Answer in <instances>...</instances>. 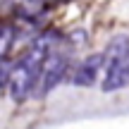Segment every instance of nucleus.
I'll return each instance as SVG.
<instances>
[{
  "label": "nucleus",
  "mask_w": 129,
  "mask_h": 129,
  "mask_svg": "<svg viewBox=\"0 0 129 129\" xmlns=\"http://www.w3.org/2000/svg\"><path fill=\"white\" fill-rule=\"evenodd\" d=\"M53 38H38L34 43V48L29 50V55H24L22 60L10 69V96L17 103L26 101L29 93L34 91L36 81L41 79V64L46 60V55L50 53Z\"/></svg>",
  "instance_id": "f257e3e1"
},
{
  "label": "nucleus",
  "mask_w": 129,
  "mask_h": 129,
  "mask_svg": "<svg viewBox=\"0 0 129 129\" xmlns=\"http://www.w3.org/2000/svg\"><path fill=\"white\" fill-rule=\"evenodd\" d=\"M67 72V57L62 53H48L41 64V93H50Z\"/></svg>",
  "instance_id": "f03ea898"
},
{
  "label": "nucleus",
  "mask_w": 129,
  "mask_h": 129,
  "mask_svg": "<svg viewBox=\"0 0 129 129\" xmlns=\"http://www.w3.org/2000/svg\"><path fill=\"white\" fill-rule=\"evenodd\" d=\"M129 84V53L115 60H108V74L103 79V91H117Z\"/></svg>",
  "instance_id": "7ed1b4c3"
},
{
  "label": "nucleus",
  "mask_w": 129,
  "mask_h": 129,
  "mask_svg": "<svg viewBox=\"0 0 129 129\" xmlns=\"http://www.w3.org/2000/svg\"><path fill=\"white\" fill-rule=\"evenodd\" d=\"M103 62H105V53L88 55L86 60L77 67V72H74V84H77V86H91V84L96 81L98 72H101Z\"/></svg>",
  "instance_id": "20e7f679"
},
{
  "label": "nucleus",
  "mask_w": 129,
  "mask_h": 129,
  "mask_svg": "<svg viewBox=\"0 0 129 129\" xmlns=\"http://www.w3.org/2000/svg\"><path fill=\"white\" fill-rule=\"evenodd\" d=\"M129 53V36L124 34H117V36H112V41L108 43L105 48V62L108 60H115V57H122Z\"/></svg>",
  "instance_id": "39448f33"
},
{
  "label": "nucleus",
  "mask_w": 129,
  "mask_h": 129,
  "mask_svg": "<svg viewBox=\"0 0 129 129\" xmlns=\"http://www.w3.org/2000/svg\"><path fill=\"white\" fill-rule=\"evenodd\" d=\"M10 43H12V29L3 26V29H0V57L10 50Z\"/></svg>",
  "instance_id": "423d86ee"
}]
</instances>
